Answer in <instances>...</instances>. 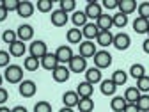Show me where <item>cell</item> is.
<instances>
[{
	"instance_id": "5bb4252c",
	"label": "cell",
	"mask_w": 149,
	"mask_h": 112,
	"mask_svg": "<svg viewBox=\"0 0 149 112\" xmlns=\"http://www.w3.org/2000/svg\"><path fill=\"white\" fill-rule=\"evenodd\" d=\"M101 80H103V77H101V69H98V68H87V71H85V82H89V84H101Z\"/></svg>"
},
{
	"instance_id": "7dc6e473",
	"label": "cell",
	"mask_w": 149,
	"mask_h": 112,
	"mask_svg": "<svg viewBox=\"0 0 149 112\" xmlns=\"http://www.w3.org/2000/svg\"><path fill=\"white\" fill-rule=\"evenodd\" d=\"M13 112H29V110H27L25 107H22V105H18V107L13 108Z\"/></svg>"
},
{
	"instance_id": "8992f818",
	"label": "cell",
	"mask_w": 149,
	"mask_h": 112,
	"mask_svg": "<svg viewBox=\"0 0 149 112\" xmlns=\"http://www.w3.org/2000/svg\"><path fill=\"white\" fill-rule=\"evenodd\" d=\"M96 45H94V41H82L80 45H78V55H82L84 59H89V57H94L96 55Z\"/></svg>"
},
{
	"instance_id": "ee69618b",
	"label": "cell",
	"mask_w": 149,
	"mask_h": 112,
	"mask_svg": "<svg viewBox=\"0 0 149 112\" xmlns=\"http://www.w3.org/2000/svg\"><path fill=\"white\" fill-rule=\"evenodd\" d=\"M7 98H9V94H7V91L4 89V87H0V107H2L6 102H7Z\"/></svg>"
},
{
	"instance_id": "e575fe53",
	"label": "cell",
	"mask_w": 149,
	"mask_h": 112,
	"mask_svg": "<svg viewBox=\"0 0 149 112\" xmlns=\"http://www.w3.org/2000/svg\"><path fill=\"white\" fill-rule=\"evenodd\" d=\"M140 112H149V94H140V98L135 103Z\"/></svg>"
},
{
	"instance_id": "5b68a950",
	"label": "cell",
	"mask_w": 149,
	"mask_h": 112,
	"mask_svg": "<svg viewBox=\"0 0 149 112\" xmlns=\"http://www.w3.org/2000/svg\"><path fill=\"white\" fill-rule=\"evenodd\" d=\"M68 68L71 73H85L87 71V59H84L82 55H73Z\"/></svg>"
},
{
	"instance_id": "ab89813d",
	"label": "cell",
	"mask_w": 149,
	"mask_h": 112,
	"mask_svg": "<svg viewBox=\"0 0 149 112\" xmlns=\"http://www.w3.org/2000/svg\"><path fill=\"white\" fill-rule=\"evenodd\" d=\"M34 112H52V105H50L48 102L41 100V102H37V103L34 105Z\"/></svg>"
},
{
	"instance_id": "7402d4cb",
	"label": "cell",
	"mask_w": 149,
	"mask_h": 112,
	"mask_svg": "<svg viewBox=\"0 0 149 112\" xmlns=\"http://www.w3.org/2000/svg\"><path fill=\"white\" fill-rule=\"evenodd\" d=\"M27 52V46L23 41H14L13 45H9V55H13V57H22V55Z\"/></svg>"
},
{
	"instance_id": "3957f363",
	"label": "cell",
	"mask_w": 149,
	"mask_h": 112,
	"mask_svg": "<svg viewBox=\"0 0 149 112\" xmlns=\"http://www.w3.org/2000/svg\"><path fill=\"white\" fill-rule=\"evenodd\" d=\"M92 59H94V66L98 69H105V68H110V64H112V53L107 50H100V52H96V55Z\"/></svg>"
},
{
	"instance_id": "60d3db41",
	"label": "cell",
	"mask_w": 149,
	"mask_h": 112,
	"mask_svg": "<svg viewBox=\"0 0 149 112\" xmlns=\"http://www.w3.org/2000/svg\"><path fill=\"white\" fill-rule=\"evenodd\" d=\"M2 6L6 7V11H18V6H20V0H4Z\"/></svg>"
},
{
	"instance_id": "c3c4849f",
	"label": "cell",
	"mask_w": 149,
	"mask_h": 112,
	"mask_svg": "<svg viewBox=\"0 0 149 112\" xmlns=\"http://www.w3.org/2000/svg\"><path fill=\"white\" fill-rule=\"evenodd\" d=\"M142 48H144V52H146V53H149V37H147V39L144 41V45H142Z\"/></svg>"
},
{
	"instance_id": "f546056e",
	"label": "cell",
	"mask_w": 149,
	"mask_h": 112,
	"mask_svg": "<svg viewBox=\"0 0 149 112\" xmlns=\"http://www.w3.org/2000/svg\"><path fill=\"white\" fill-rule=\"evenodd\" d=\"M39 66H41V61L36 59V57H32V55L25 57V61H23V68H25L27 71H36Z\"/></svg>"
},
{
	"instance_id": "2e32d148",
	"label": "cell",
	"mask_w": 149,
	"mask_h": 112,
	"mask_svg": "<svg viewBox=\"0 0 149 112\" xmlns=\"http://www.w3.org/2000/svg\"><path fill=\"white\" fill-rule=\"evenodd\" d=\"M41 66L45 68V69H48V71H53L55 68H57L59 66V61H57V57H55V52L53 53H46L45 55V57L41 59Z\"/></svg>"
},
{
	"instance_id": "ba28073f",
	"label": "cell",
	"mask_w": 149,
	"mask_h": 112,
	"mask_svg": "<svg viewBox=\"0 0 149 112\" xmlns=\"http://www.w3.org/2000/svg\"><path fill=\"white\" fill-rule=\"evenodd\" d=\"M18 91H20V94L23 98H32L36 94V91H37V85L34 80H23L20 84V87H18Z\"/></svg>"
},
{
	"instance_id": "52a82bcc",
	"label": "cell",
	"mask_w": 149,
	"mask_h": 112,
	"mask_svg": "<svg viewBox=\"0 0 149 112\" xmlns=\"http://www.w3.org/2000/svg\"><path fill=\"white\" fill-rule=\"evenodd\" d=\"M55 57H57V61H59V64H69V61L73 59V50L68 46V45H62V46H59L57 50H55Z\"/></svg>"
},
{
	"instance_id": "8d00e7d4",
	"label": "cell",
	"mask_w": 149,
	"mask_h": 112,
	"mask_svg": "<svg viewBox=\"0 0 149 112\" xmlns=\"http://www.w3.org/2000/svg\"><path fill=\"white\" fill-rule=\"evenodd\" d=\"M2 39L7 43V45H13L14 41H18V36H16V30H11V29H7V30H4V34H2Z\"/></svg>"
},
{
	"instance_id": "83f0119b",
	"label": "cell",
	"mask_w": 149,
	"mask_h": 112,
	"mask_svg": "<svg viewBox=\"0 0 149 112\" xmlns=\"http://www.w3.org/2000/svg\"><path fill=\"white\" fill-rule=\"evenodd\" d=\"M112 82H114L117 87H119V85H124V84L128 82V73L123 71V69H116L114 75H112Z\"/></svg>"
},
{
	"instance_id": "e0dca14e",
	"label": "cell",
	"mask_w": 149,
	"mask_h": 112,
	"mask_svg": "<svg viewBox=\"0 0 149 112\" xmlns=\"http://www.w3.org/2000/svg\"><path fill=\"white\" fill-rule=\"evenodd\" d=\"M117 9H119V13L128 16V14H132V13L137 11V2H135V0H119Z\"/></svg>"
},
{
	"instance_id": "f1b7e54d",
	"label": "cell",
	"mask_w": 149,
	"mask_h": 112,
	"mask_svg": "<svg viewBox=\"0 0 149 112\" xmlns=\"http://www.w3.org/2000/svg\"><path fill=\"white\" fill-rule=\"evenodd\" d=\"M77 108L80 112H92L94 110V102H92V98H80Z\"/></svg>"
},
{
	"instance_id": "d4e9b609",
	"label": "cell",
	"mask_w": 149,
	"mask_h": 112,
	"mask_svg": "<svg viewBox=\"0 0 149 112\" xmlns=\"http://www.w3.org/2000/svg\"><path fill=\"white\" fill-rule=\"evenodd\" d=\"M96 25H98V29L100 30H110V27H114V22H112V16L110 14H107V13H103L98 20H96Z\"/></svg>"
},
{
	"instance_id": "f6af8a7d",
	"label": "cell",
	"mask_w": 149,
	"mask_h": 112,
	"mask_svg": "<svg viewBox=\"0 0 149 112\" xmlns=\"http://www.w3.org/2000/svg\"><path fill=\"white\" fill-rule=\"evenodd\" d=\"M123 112H140V110H139V107L135 103H126V107H124Z\"/></svg>"
},
{
	"instance_id": "d6986e66",
	"label": "cell",
	"mask_w": 149,
	"mask_h": 112,
	"mask_svg": "<svg viewBox=\"0 0 149 112\" xmlns=\"http://www.w3.org/2000/svg\"><path fill=\"white\" fill-rule=\"evenodd\" d=\"M98 34H100V29H98V25H96V23H87V25L82 29V36L85 37L87 41L96 39Z\"/></svg>"
},
{
	"instance_id": "f907efd6",
	"label": "cell",
	"mask_w": 149,
	"mask_h": 112,
	"mask_svg": "<svg viewBox=\"0 0 149 112\" xmlns=\"http://www.w3.org/2000/svg\"><path fill=\"white\" fill-rule=\"evenodd\" d=\"M0 112H13V108H7V107L2 105V107H0Z\"/></svg>"
},
{
	"instance_id": "1f68e13d",
	"label": "cell",
	"mask_w": 149,
	"mask_h": 112,
	"mask_svg": "<svg viewBox=\"0 0 149 112\" xmlns=\"http://www.w3.org/2000/svg\"><path fill=\"white\" fill-rule=\"evenodd\" d=\"M112 22H114V27H119V29H123V27H126V25H128V16L117 11L114 16H112Z\"/></svg>"
},
{
	"instance_id": "7bdbcfd3",
	"label": "cell",
	"mask_w": 149,
	"mask_h": 112,
	"mask_svg": "<svg viewBox=\"0 0 149 112\" xmlns=\"http://www.w3.org/2000/svg\"><path fill=\"white\" fill-rule=\"evenodd\" d=\"M117 6H119V0H103L101 2V7H105V9H117Z\"/></svg>"
},
{
	"instance_id": "8fae6325",
	"label": "cell",
	"mask_w": 149,
	"mask_h": 112,
	"mask_svg": "<svg viewBox=\"0 0 149 112\" xmlns=\"http://www.w3.org/2000/svg\"><path fill=\"white\" fill-rule=\"evenodd\" d=\"M112 45H114L117 50H128L130 45H132V39H130V36H128V34L119 32V34L114 36V43H112Z\"/></svg>"
},
{
	"instance_id": "681fc988",
	"label": "cell",
	"mask_w": 149,
	"mask_h": 112,
	"mask_svg": "<svg viewBox=\"0 0 149 112\" xmlns=\"http://www.w3.org/2000/svg\"><path fill=\"white\" fill-rule=\"evenodd\" d=\"M59 112H74V110H73V108H69V107H62Z\"/></svg>"
},
{
	"instance_id": "d6a6232c",
	"label": "cell",
	"mask_w": 149,
	"mask_h": 112,
	"mask_svg": "<svg viewBox=\"0 0 149 112\" xmlns=\"http://www.w3.org/2000/svg\"><path fill=\"white\" fill-rule=\"evenodd\" d=\"M144 75H146V68H144L142 64H133L132 68H130V77H133L135 80L142 78Z\"/></svg>"
},
{
	"instance_id": "277c9868",
	"label": "cell",
	"mask_w": 149,
	"mask_h": 112,
	"mask_svg": "<svg viewBox=\"0 0 149 112\" xmlns=\"http://www.w3.org/2000/svg\"><path fill=\"white\" fill-rule=\"evenodd\" d=\"M84 13L87 16V20H98V18L103 14V7H101L100 2H96V0H91V2L85 6Z\"/></svg>"
},
{
	"instance_id": "74e56055",
	"label": "cell",
	"mask_w": 149,
	"mask_h": 112,
	"mask_svg": "<svg viewBox=\"0 0 149 112\" xmlns=\"http://www.w3.org/2000/svg\"><path fill=\"white\" fill-rule=\"evenodd\" d=\"M137 13L140 18H144V20H149V2H140L137 6Z\"/></svg>"
},
{
	"instance_id": "484cf974",
	"label": "cell",
	"mask_w": 149,
	"mask_h": 112,
	"mask_svg": "<svg viewBox=\"0 0 149 112\" xmlns=\"http://www.w3.org/2000/svg\"><path fill=\"white\" fill-rule=\"evenodd\" d=\"M133 30L137 34H147V30H149V20H144V18L137 16L135 20H133Z\"/></svg>"
},
{
	"instance_id": "4dcf8cb0",
	"label": "cell",
	"mask_w": 149,
	"mask_h": 112,
	"mask_svg": "<svg viewBox=\"0 0 149 112\" xmlns=\"http://www.w3.org/2000/svg\"><path fill=\"white\" fill-rule=\"evenodd\" d=\"M124 107H126V100H124L123 96H114V98H112V102H110V108L114 110V112H123Z\"/></svg>"
},
{
	"instance_id": "f5cc1de1",
	"label": "cell",
	"mask_w": 149,
	"mask_h": 112,
	"mask_svg": "<svg viewBox=\"0 0 149 112\" xmlns=\"http://www.w3.org/2000/svg\"><path fill=\"white\" fill-rule=\"evenodd\" d=\"M147 36H149V30H147Z\"/></svg>"
},
{
	"instance_id": "ffe728a7",
	"label": "cell",
	"mask_w": 149,
	"mask_h": 112,
	"mask_svg": "<svg viewBox=\"0 0 149 112\" xmlns=\"http://www.w3.org/2000/svg\"><path fill=\"white\" fill-rule=\"evenodd\" d=\"M96 41H98L100 46L107 48V46H110L112 43H114V34H112L110 30H100V34H98V37H96Z\"/></svg>"
},
{
	"instance_id": "7c38bea8",
	"label": "cell",
	"mask_w": 149,
	"mask_h": 112,
	"mask_svg": "<svg viewBox=\"0 0 149 112\" xmlns=\"http://www.w3.org/2000/svg\"><path fill=\"white\" fill-rule=\"evenodd\" d=\"M16 36H18V39L20 41H29V39H32L34 37V27L32 25H20L18 27V30H16Z\"/></svg>"
},
{
	"instance_id": "44dd1931",
	"label": "cell",
	"mask_w": 149,
	"mask_h": 112,
	"mask_svg": "<svg viewBox=\"0 0 149 112\" xmlns=\"http://www.w3.org/2000/svg\"><path fill=\"white\" fill-rule=\"evenodd\" d=\"M92 92H94V85L89 84V82H80L78 87H77V94L80 98H91Z\"/></svg>"
},
{
	"instance_id": "cb8c5ba5",
	"label": "cell",
	"mask_w": 149,
	"mask_h": 112,
	"mask_svg": "<svg viewBox=\"0 0 149 112\" xmlns=\"http://www.w3.org/2000/svg\"><path fill=\"white\" fill-rule=\"evenodd\" d=\"M66 37H68V41L71 43V45H80L82 43V29H77V27H73V29H69L68 30V34H66Z\"/></svg>"
},
{
	"instance_id": "9c48e42d",
	"label": "cell",
	"mask_w": 149,
	"mask_h": 112,
	"mask_svg": "<svg viewBox=\"0 0 149 112\" xmlns=\"http://www.w3.org/2000/svg\"><path fill=\"white\" fill-rule=\"evenodd\" d=\"M69 73H71V71H69V68H66L64 64H59L57 68L52 71V77H53V80L57 82V84H62V82H68Z\"/></svg>"
},
{
	"instance_id": "4fadbf2b",
	"label": "cell",
	"mask_w": 149,
	"mask_h": 112,
	"mask_svg": "<svg viewBox=\"0 0 149 112\" xmlns=\"http://www.w3.org/2000/svg\"><path fill=\"white\" fill-rule=\"evenodd\" d=\"M34 11H36V7H34V4L32 2H29V0H22L20 2V6H18V14H20L22 18H30L32 14H34Z\"/></svg>"
},
{
	"instance_id": "30bf717a",
	"label": "cell",
	"mask_w": 149,
	"mask_h": 112,
	"mask_svg": "<svg viewBox=\"0 0 149 112\" xmlns=\"http://www.w3.org/2000/svg\"><path fill=\"white\" fill-rule=\"evenodd\" d=\"M68 20H69L68 13H64V11H61V9H57V11H52L50 22H52V25H53V27H64V25L68 23Z\"/></svg>"
},
{
	"instance_id": "603a6c76",
	"label": "cell",
	"mask_w": 149,
	"mask_h": 112,
	"mask_svg": "<svg viewBox=\"0 0 149 112\" xmlns=\"http://www.w3.org/2000/svg\"><path fill=\"white\" fill-rule=\"evenodd\" d=\"M71 22H73V25L77 27V29H84V27L89 23V22H87V16H85L84 11H74L73 16H71Z\"/></svg>"
},
{
	"instance_id": "7a4b0ae2",
	"label": "cell",
	"mask_w": 149,
	"mask_h": 112,
	"mask_svg": "<svg viewBox=\"0 0 149 112\" xmlns=\"http://www.w3.org/2000/svg\"><path fill=\"white\" fill-rule=\"evenodd\" d=\"M29 52H30L32 57H36V59H39V61H41L45 55L48 53V46H46V43H45V41L36 39V41H32V43H30Z\"/></svg>"
},
{
	"instance_id": "6da1fadb",
	"label": "cell",
	"mask_w": 149,
	"mask_h": 112,
	"mask_svg": "<svg viewBox=\"0 0 149 112\" xmlns=\"http://www.w3.org/2000/svg\"><path fill=\"white\" fill-rule=\"evenodd\" d=\"M4 78H6L9 84H22V82H23V68L18 66V64H9V66L6 68Z\"/></svg>"
},
{
	"instance_id": "ac0fdd59",
	"label": "cell",
	"mask_w": 149,
	"mask_h": 112,
	"mask_svg": "<svg viewBox=\"0 0 149 112\" xmlns=\"http://www.w3.org/2000/svg\"><path fill=\"white\" fill-rule=\"evenodd\" d=\"M100 91H101V94H105V96H114L116 91H117V85L112 82V78H107V80H101Z\"/></svg>"
},
{
	"instance_id": "bcb514c9",
	"label": "cell",
	"mask_w": 149,
	"mask_h": 112,
	"mask_svg": "<svg viewBox=\"0 0 149 112\" xmlns=\"http://www.w3.org/2000/svg\"><path fill=\"white\" fill-rule=\"evenodd\" d=\"M7 14H9V13L6 11V7L2 6V2H0V22H4L6 18H7Z\"/></svg>"
},
{
	"instance_id": "f35d334b",
	"label": "cell",
	"mask_w": 149,
	"mask_h": 112,
	"mask_svg": "<svg viewBox=\"0 0 149 112\" xmlns=\"http://www.w3.org/2000/svg\"><path fill=\"white\" fill-rule=\"evenodd\" d=\"M52 7H53L52 0H37V11H41V13H52Z\"/></svg>"
},
{
	"instance_id": "4316f807",
	"label": "cell",
	"mask_w": 149,
	"mask_h": 112,
	"mask_svg": "<svg viewBox=\"0 0 149 112\" xmlns=\"http://www.w3.org/2000/svg\"><path fill=\"white\" fill-rule=\"evenodd\" d=\"M140 94H142V92H140L137 87H128V89L124 91L123 98L126 100V103H137V100L140 98Z\"/></svg>"
},
{
	"instance_id": "d590c367",
	"label": "cell",
	"mask_w": 149,
	"mask_h": 112,
	"mask_svg": "<svg viewBox=\"0 0 149 112\" xmlns=\"http://www.w3.org/2000/svg\"><path fill=\"white\" fill-rule=\"evenodd\" d=\"M59 9L64 11V13H69V11L74 13V9H77V0H61V7Z\"/></svg>"
},
{
	"instance_id": "836d02e7",
	"label": "cell",
	"mask_w": 149,
	"mask_h": 112,
	"mask_svg": "<svg viewBox=\"0 0 149 112\" xmlns=\"http://www.w3.org/2000/svg\"><path fill=\"white\" fill-rule=\"evenodd\" d=\"M135 87L142 92V94H147V92H149V77H147V75H144L142 78L137 80V85Z\"/></svg>"
},
{
	"instance_id": "816d5d0a",
	"label": "cell",
	"mask_w": 149,
	"mask_h": 112,
	"mask_svg": "<svg viewBox=\"0 0 149 112\" xmlns=\"http://www.w3.org/2000/svg\"><path fill=\"white\" fill-rule=\"evenodd\" d=\"M2 80H4V77H2V75H0V87H2Z\"/></svg>"
},
{
	"instance_id": "b9f144b4",
	"label": "cell",
	"mask_w": 149,
	"mask_h": 112,
	"mask_svg": "<svg viewBox=\"0 0 149 112\" xmlns=\"http://www.w3.org/2000/svg\"><path fill=\"white\" fill-rule=\"evenodd\" d=\"M9 59H11L9 52L0 50V68H7V66H9Z\"/></svg>"
},
{
	"instance_id": "9a60e30c",
	"label": "cell",
	"mask_w": 149,
	"mask_h": 112,
	"mask_svg": "<svg viewBox=\"0 0 149 112\" xmlns=\"http://www.w3.org/2000/svg\"><path fill=\"white\" fill-rule=\"evenodd\" d=\"M62 102H64V107H77L78 102H80V96L77 94V91H66L64 94H62Z\"/></svg>"
}]
</instances>
